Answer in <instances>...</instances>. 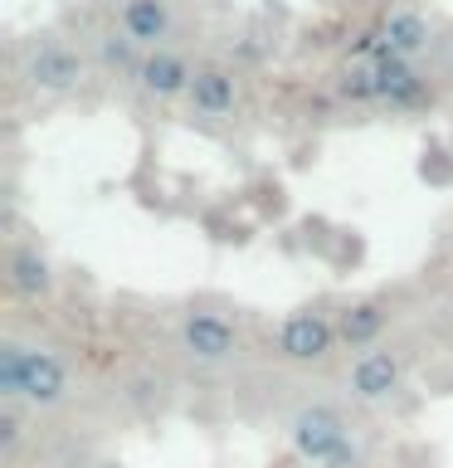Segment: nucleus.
<instances>
[{
	"label": "nucleus",
	"instance_id": "obj_4",
	"mask_svg": "<svg viewBox=\"0 0 453 468\" xmlns=\"http://www.w3.org/2000/svg\"><path fill=\"white\" fill-rule=\"evenodd\" d=\"M336 346H342V327L321 307H298L278 322V356L292 366H321Z\"/></svg>",
	"mask_w": 453,
	"mask_h": 468
},
{
	"label": "nucleus",
	"instance_id": "obj_17",
	"mask_svg": "<svg viewBox=\"0 0 453 468\" xmlns=\"http://www.w3.org/2000/svg\"><path fill=\"white\" fill-rule=\"evenodd\" d=\"M25 405H0V453H10L20 449V439H25V415H20Z\"/></svg>",
	"mask_w": 453,
	"mask_h": 468
},
{
	"label": "nucleus",
	"instance_id": "obj_10",
	"mask_svg": "<svg viewBox=\"0 0 453 468\" xmlns=\"http://www.w3.org/2000/svg\"><path fill=\"white\" fill-rule=\"evenodd\" d=\"M190 79H195V69H190V58L185 54H175L171 44L166 49H152L142 58V69H137V88L152 102H175V98H185L190 93Z\"/></svg>",
	"mask_w": 453,
	"mask_h": 468
},
{
	"label": "nucleus",
	"instance_id": "obj_1",
	"mask_svg": "<svg viewBox=\"0 0 453 468\" xmlns=\"http://www.w3.org/2000/svg\"><path fill=\"white\" fill-rule=\"evenodd\" d=\"M68 390H73V376L54 351L25 346L15 336L0 342V400L5 405L49 410V405H64Z\"/></svg>",
	"mask_w": 453,
	"mask_h": 468
},
{
	"label": "nucleus",
	"instance_id": "obj_14",
	"mask_svg": "<svg viewBox=\"0 0 453 468\" xmlns=\"http://www.w3.org/2000/svg\"><path fill=\"white\" fill-rule=\"evenodd\" d=\"M93 58H98L102 73H112V79H117V73H132V79H137V69H142L146 54L112 25V29H98V35H93Z\"/></svg>",
	"mask_w": 453,
	"mask_h": 468
},
{
	"label": "nucleus",
	"instance_id": "obj_6",
	"mask_svg": "<svg viewBox=\"0 0 453 468\" xmlns=\"http://www.w3.org/2000/svg\"><path fill=\"white\" fill-rule=\"evenodd\" d=\"M400 386H405V361H400V351H390V346L361 351L346 371V390L356 405H385L400 395Z\"/></svg>",
	"mask_w": 453,
	"mask_h": 468
},
{
	"label": "nucleus",
	"instance_id": "obj_2",
	"mask_svg": "<svg viewBox=\"0 0 453 468\" xmlns=\"http://www.w3.org/2000/svg\"><path fill=\"white\" fill-rule=\"evenodd\" d=\"M288 444L312 468H356L361 463L356 434L342 420V410H332V405H302L288 420Z\"/></svg>",
	"mask_w": 453,
	"mask_h": 468
},
{
	"label": "nucleus",
	"instance_id": "obj_7",
	"mask_svg": "<svg viewBox=\"0 0 453 468\" xmlns=\"http://www.w3.org/2000/svg\"><path fill=\"white\" fill-rule=\"evenodd\" d=\"M375 83H380V102H385L390 112H419L434 102V88L424 79V69L409 64V58L375 54Z\"/></svg>",
	"mask_w": 453,
	"mask_h": 468
},
{
	"label": "nucleus",
	"instance_id": "obj_18",
	"mask_svg": "<svg viewBox=\"0 0 453 468\" xmlns=\"http://www.w3.org/2000/svg\"><path fill=\"white\" fill-rule=\"evenodd\" d=\"M444 79H448V83H453V49H448V54H444Z\"/></svg>",
	"mask_w": 453,
	"mask_h": 468
},
{
	"label": "nucleus",
	"instance_id": "obj_8",
	"mask_svg": "<svg viewBox=\"0 0 453 468\" xmlns=\"http://www.w3.org/2000/svg\"><path fill=\"white\" fill-rule=\"evenodd\" d=\"M117 29H122L142 54L166 49V39L175 29V5L171 0H122V5H117Z\"/></svg>",
	"mask_w": 453,
	"mask_h": 468
},
{
	"label": "nucleus",
	"instance_id": "obj_5",
	"mask_svg": "<svg viewBox=\"0 0 453 468\" xmlns=\"http://www.w3.org/2000/svg\"><path fill=\"white\" fill-rule=\"evenodd\" d=\"M175 342L200 366H229L239 356V327L225 313H215V307H190L181 327H175Z\"/></svg>",
	"mask_w": 453,
	"mask_h": 468
},
{
	"label": "nucleus",
	"instance_id": "obj_3",
	"mask_svg": "<svg viewBox=\"0 0 453 468\" xmlns=\"http://www.w3.org/2000/svg\"><path fill=\"white\" fill-rule=\"evenodd\" d=\"M25 79H29V88H39V93L64 98L88 79V54L73 49V44L58 39V35H39L25 49Z\"/></svg>",
	"mask_w": 453,
	"mask_h": 468
},
{
	"label": "nucleus",
	"instance_id": "obj_16",
	"mask_svg": "<svg viewBox=\"0 0 453 468\" xmlns=\"http://www.w3.org/2000/svg\"><path fill=\"white\" fill-rule=\"evenodd\" d=\"M419 181H429V186H453V156H448V146H424L419 152Z\"/></svg>",
	"mask_w": 453,
	"mask_h": 468
},
{
	"label": "nucleus",
	"instance_id": "obj_13",
	"mask_svg": "<svg viewBox=\"0 0 453 468\" xmlns=\"http://www.w3.org/2000/svg\"><path fill=\"white\" fill-rule=\"evenodd\" d=\"M336 327H342V346L351 351H371L380 346V336L390 327V303L385 298H356L336 313Z\"/></svg>",
	"mask_w": 453,
	"mask_h": 468
},
{
	"label": "nucleus",
	"instance_id": "obj_11",
	"mask_svg": "<svg viewBox=\"0 0 453 468\" xmlns=\"http://www.w3.org/2000/svg\"><path fill=\"white\" fill-rule=\"evenodd\" d=\"M5 288L20 303H44L54 292V269L39 244H10L5 254Z\"/></svg>",
	"mask_w": 453,
	"mask_h": 468
},
{
	"label": "nucleus",
	"instance_id": "obj_12",
	"mask_svg": "<svg viewBox=\"0 0 453 468\" xmlns=\"http://www.w3.org/2000/svg\"><path fill=\"white\" fill-rule=\"evenodd\" d=\"M185 102L195 108L200 117H234V108H239V79L225 69V64H200L195 79H190V93Z\"/></svg>",
	"mask_w": 453,
	"mask_h": 468
},
{
	"label": "nucleus",
	"instance_id": "obj_9",
	"mask_svg": "<svg viewBox=\"0 0 453 468\" xmlns=\"http://www.w3.org/2000/svg\"><path fill=\"white\" fill-rule=\"evenodd\" d=\"M429 49H434V25H429V15L415 10V5H395V10L385 15V25H380V54H395V58L419 64Z\"/></svg>",
	"mask_w": 453,
	"mask_h": 468
},
{
	"label": "nucleus",
	"instance_id": "obj_15",
	"mask_svg": "<svg viewBox=\"0 0 453 468\" xmlns=\"http://www.w3.org/2000/svg\"><path fill=\"white\" fill-rule=\"evenodd\" d=\"M336 98L351 102V108H371V102H380V83H375L371 58H351V64L336 73Z\"/></svg>",
	"mask_w": 453,
	"mask_h": 468
}]
</instances>
